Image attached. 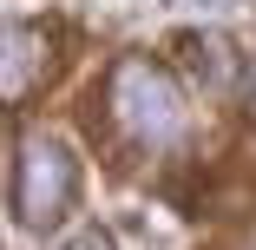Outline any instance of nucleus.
<instances>
[{
    "instance_id": "nucleus-1",
    "label": "nucleus",
    "mask_w": 256,
    "mask_h": 250,
    "mask_svg": "<svg viewBox=\"0 0 256 250\" xmlns=\"http://www.w3.org/2000/svg\"><path fill=\"white\" fill-rule=\"evenodd\" d=\"M92 106H98L92 132L106 125V138L125 145V152H171L184 132V86L151 53H118L106 66V79H98Z\"/></svg>"
},
{
    "instance_id": "nucleus-2",
    "label": "nucleus",
    "mask_w": 256,
    "mask_h": 250,
    "mask_svg": "<svg viewBox=\"0 0 256 250\" xmlns=\"http://www.w3.org/2000/svg\"><path fill=\"white\" fill-rule=\"evenodd\" d=\"M7 204H14V224H20V230H53V224H66V211L79 204V158L66 152V138L26 132V138L14 145Z\"/></svg>"
},
{
    "instance_id": "nucleus-3",
    "label": "nucleus",
    "mask_w": 256,
    "mask_h": 250,
    "mask_svg": "<svg viewBox=\"0 0 256 250\" xmlns=\"http://www.w3.org/2000/svg\"><path fill=\"white\" fill-rule=\"evenodd\" d=\"M66 33L53 20H14L7 27V53H0V79H7V106H26L33 92H46L66 66Z\"/></svg>"
},
{
    "instance_id": "nucleus-4",
    "label": "nucleus",
    "mask_w": 256,
    "mask_h": 250,
    "mask_svg": "<svg viewBox=\"0 0 256 250\" xmlns=\"http://www.w3.org/2000/svg\"><path fill=\"white\" fill-rule=\"evenodd\" d=\"M171 53H178V66H184L204 92H230L236 79H250V66L236 60V46H230L224 33H178Z\"/></svg>"
},
{
    "instance_id": "nucleus-5",
    "label": "nucleus",
    "mask_w": 256,
    "mask_h": 250,
    "mask_svg": "<svg viewBox=\"0 0 256 250\" xmlns=\"http://www.w3.org/2000/svg\"><path fill=\"white\" fill-rule=\"evenodd\" d=\"M60 250H118V243H112L106 230H72V237H66Z\"/></svg>"
},
{
    "instance_id": "nucleus-6",
    "label": "nucleus",
    "mask_w": 256,
    "mask_h": 250,
    "mask_svg": "<svg viewBox=\"0 0 256 250\" xmlns=\"http://www.w3.org/2000/svg\"><path fill=\"white\" fill-rule=\"evenodd\" d=\"M243 112H250V125H256V66H250V79H243Z\"/></svg>"
}]
</instances>
